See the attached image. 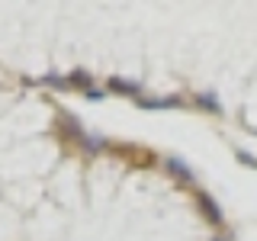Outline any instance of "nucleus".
<instances>
[{
	"label": "nucleus",
	"mask_w": 257,
	"mask_h": 241,
	"mask_svg": "<svg viewBox=\"0 0 257 241\" xmlns=\"http://www.w3.org/2000/svg\"><path fill=\"white\" fill-rule=\"evenodd\" d=\"M238 158L244 161V164H251V167H257V158H251V155H247V151H238Z\"/></svg>",
	"instance_id": "39448f33"
},
{
	"label": "nucleus",
	"mask_w": 257,
	"mask_h": 241,
	"mask_svg": "<svg viewBox=\"0 0 257 241\" xmlns=\"http://www.w3.org/2000/svg\"><path fill=\"white\" fill-rule=\"evenodd\" d=\"M199 103L209 106V109H219V96H215V93H199Z\"/></svg>",
	"instance_id": "20e7f679"
},
{
	"label": "nucleus",
	"mask_w": 257,
	"mask_h": 241,
	"mask_svg": "<svg viewBox=\"0 0 257 241\" xmlns=\"http://www.w3.org/2000/svg\"><path fill=\"white\" fill-rule=\"evenodd\" d=\"M139 103L142 106H158V109L161 106H177V100H161V96H142Z\"/></svg>",
	"instance_id": "7ed1b4c3"
},
{
	"label": "nucleus",
	"mask_w": 257,
	"mask_h": 241,
	"mask_svg": "<svg viewBox=\"0 0 257 241\" xmlns=\"http://www.w3.org/2000/svg\"><path fill=\"white\" fill-rule=\"evenodd\" d=\"M171 171H174L177 177H187V180H193L190 164H187V161H180V158H171Z\"/></svg>",
	"instance_id": "f257e3e1"
},
{
	"label": "nucleus",
	"mask_w": 257,
	"mask_h": 241,
	"mask_svg": "<svg viewBox=\"0 0 257 241\" xmlns=\"http://www.w3.org/2000/svg\"><path fill=\"white\" fill-rule=\"evenodd\" d=\"M199 203H203V209L209 212V219H212V222H222V209L215 206V203H212L209 196H199Z\"/></svg>",
	"instance_id": "f03ea898"
}]
</instances>
